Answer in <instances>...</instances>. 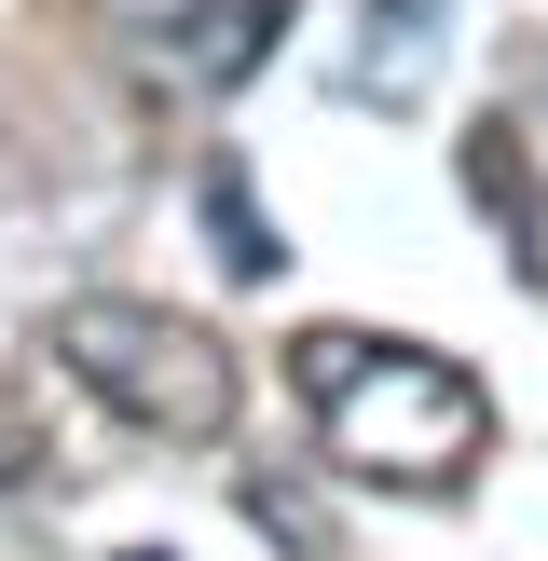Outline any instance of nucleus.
<instances>
[{
  "label": "nucleus",
  "mask_w": 548,
  "mask_h": 561,
  "mask_svg": "<svg viewBox=\"0 0 548 561\" xmlns=\"http://www.w3.org/2000/svg\"><path fill=\"white\" fill-rule=\"evenodd\" d=\"M288 14H301V0H179V14L137 27V55H151L164 82H192V96H233V82L288 42Z\"/></svg>",
  "instance_id": "obj_3"
},
{
  "label": "nucleus",
  "mask_w": 548,
  "mask_h": 561,
  "mask_svg": "<svg viewBox=\"0 0 548 561\" xmlns=\"http://www.w3.org/2000/svg\"><path fill=\"white\" fill-rule=\"evenodd\" d=\"M356 14H370V27H425L438 0H356Z\"/></svg>",
  "instance_id": "obj_7"
},
{
  "label": "nucleus",
  "mask_w": 548,
  "mask_h": 561,
  "mask_svg": "<svg viewBox=\"0 0 548 561\" xmlns=\"http://www.w3.org/2000/svg\"><path fill=\"white\" fill-rule=\"evenodd\" d=\"M301 411L329 425V453L356 480H398V493H453L466 466L493 453V398L453 370L438 343H384V329H301L288 343Z\"/></svg>",
  "instance_id": "obj_1"
},
{
  "label": "nucleus",
  "mask_w": 548,
  "mask_h": 561,
  "mask_svg": "<svg viewBox=\"0 0 548 561\" xmlns=\"http://www.w3.org/2000/svg\"><path fill=\"white\" fill-rule=\"evenodd\" d=\"M55 356H69V383L110 425L164 438V453H206V438L233 425V398H247L233 343H219L206 316H164V301H124V288L55 301Z\"/></svg>",
  "instance_id": "obj_2"
},
{
  "label": "nucleus",
  "mask_w": 548,
  "mask_h": 561,
  "mask_svg": "<svg viewBox=\"0 0 548 561\" xmlns=\"http://www.w3.org/2000/svg\"><path fill=\"white\" fill-rule=\"evenodd\" d=\"M247 520H261L274 548H301V561H329V520H316V493H288V480H247Z\"/></svg>",
  "instance_id": "obj_6"
},
{
  "label": "nucleus",
  "mask_w": 548,
  "mask_h": 561,
  "mask_svg": "<svg viewBox=\"0 0 548 561\" xmlns=\"http://www.w3.org/2000/svg\"><path fill=\"white\" fill-rule=\"evenodd\" d=\"M535 69H548V42H535Z\"/></svg>",
  "instance_id": "obj_9"
},
{
  "label": "nucleus",
  "mask_w": 548,
  "mask_h": 561,
  "mask_svg": "<svg viewBox=\"0 0 548 561\" xmlns=\"http://www.w3.org/2000/svg\"><path fill=\"white\" fill-rule=\"evenodd\" d=\"M192 206H206V247H219V274H233V288H261L274 261H288V247H274V219H261V192H247V164L219 151L206 179H192Z\"/></svg>",
  "instance_id": "obj_5"
},
{
  "label": "nucleus",
  "mask_w": 548,
  "mask_h": 561,
  "mask_svg": "<svg viewBox=\"0 0 548 561\" xmlns=\"http://www.w3.org/2000/svg\"><path fill=\"white\" fill-rule=\"evenodd\" d=\"M124 561H179V548H124Z\"/></svg>",
  "instance_id": "obj_8"
},
{
  "label": "nucleus",
  "mask_w": 548,
  "mask_h": 561,
  "mask_svg": "<svg viewBox=\"0 0 548 561\" xmlns=\"http://www.w3.org/2000/svg\"><path fill=\"white\" fill-rule=\"evenodd\" d=\"M466 206L493 219V247H507V274L521 288H548V179H535V137L521 124H466Z\"/></svg>",
  "instance_id": "obj_4"
}]
</instances>
